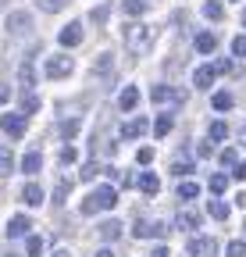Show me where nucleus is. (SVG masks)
I'll use <instances>...</instances> for the list:
<instances>
[{
  "label": "nucleus",
  "instance_id": "nucleus-33",
  "mask_svg": "<svg viewBox=\"0 0 246 257\" xmlns=\"http://www.w3.org/2000/svg\"><path fill=\"white\" fill-rule=\"evenodd\" d=\"M25 250H29V257H40V253H43V239H40V236H29V239H25Z\"/></svg>",
  "mask_w": 246,
  "mask_h": 257
},
{
  "label": "nucleus",
  "instance_id": "nucleus-25",
  "mask_svg": "<svg viewBox=\"0 0 246 257\" xmlns=\"http://www.w3.org/2000/svg\"><path fill=\"white\" fill-rule=\"evenodd\" d=\"M210 104H214V111H228V107L235 104V96L221 89V93H214V100H210Z\"/></svg>",
  "mask_w": 246,
  "mask_h": 257
},
{
  "label": "nucleus",
  "instance_id": "nucleus-38",
  "mask_svg": "<svg viewBox=\"0 0 246 257\" xmlns=\"http://www.w3.org/2000/svg\"><path fill=\"white\" fill-rule=\"evenodd\" d=\"M79 175H82V179H97V175H100V165H97V161H89V165H86Z\"/></svg>",
  "mask_w": 246,
  "mask_h": 257
},
{
  "label": "nucleus",
  "instance_id": "nucleus-9",
  "mask_svg": "<svg viewBox=\"0 0 246 257\" xmlns=\"http://www.w3.org/2000/svg\"><path fill=\"white\" fill-rule=\"evenodd\" d=\"M153 104H182V89H175V86H153Z\"/></svg>",
  "mask_w": 246,
  "mask_h": 257
},
{
  "label": "nucleus",
  "instance_id": "nucleus-48",
  "mask_svg": "<svg viewBox=\"0 0 246 257\" xmlns=\"http://www.w3.org/2000/svg\"><path fill=\"white\" fill-rule=\"evenodd\" d=\"M54 257H72V253H68V250H57V253H54Z\"/></svg>",
  "mask_w": 246,
  "mask_h": 257
},
{
  "label": "nucleus",
  "instance_id": "nucleus-4",
  "mask_svg": "<svg viewBox=\"0 0 246 257\" xmlns=\"http://www.w3.org/2000/svg\"><path fill=\"white\" fill-rule=\"evenodd\" d=\"M136 239H161L168 236V225L164 221H153V218H136Z\"/></svg>",
  "mask_w": 246,
  "mask_h": 257
},
{
  "label": "nucleus",
  "instance_id": "nucleus-21",
  "mask_svg": "<svg viewBox=\"0 0 246 257\" xmlns=\"http://www.w3.org/2000/svg\"><path fill=\"white\" fill-rule=\"evenodd\" d=\"M214 47H218V36H214V32H200L196 36V50L200 54H214Z\"/></svg>",
  "mask_w": 246,
  "mask_h": 257
},
{
  "label": "nucleus",
  "instance_id": "nucleus-13",
  "mask_svg": "<svg viewBox=\"0 0 246 257\" xmlns=\"http://www.w3.org/2000/svg\"><path fill=\"white\" fill-rule=\"evenodd\" d=\"M61 47H75V43H82V25L79 22H72V25H65V29H61Z\"/></svg>",
  "mask_w": 246,
  "mask_h": 257
},
{
  "label": "nucleus",
  "instance_id": "nucleus-26",
  "mask_svg": "<svg viewBox=\"0 0 246 257\" xmlns=\"http://www.w3.org/2000/svg\"><path fill=\"white\" fill-rule=\"evenodd\" d=\"M207 211H210V218H218V221H225V218H228V204H225V200H210V204H207Z\"/></svg>",
  "mask_w": 246,
  "mask_h": 257
},
{
  "label": "nucleus",
  "instance_id": "nucleus-22",
  "mask_svg": "<svg viewBox=\"0 0 246 257\" xmlns=\"http://www.w3.org/2000/svg\"><path fill=\"white\" fill-rule=\"evenodd\" d=\"M93 72H97V75H111V72H114V54H100L97 64H93Z\"/></svg>",
  "mask_w": 246,
  "mask_h": 257
},
{
  "label": "nucleus",
  "instance_id": "nucleus-18",
  "mask_svg": "<svg viewBox=\"0 0 246 257\" xmlns=\"http://www.w3.org/2000/svg\"><path fill=\"white\" fill-rule=\"evenodd\" d=\"M40 165H43L40 150H29V154L22 157V172H25V175H36V172H40Z\"/></svg>",
  "mask_w": 246,
  "mask_h": 257
},
{
  "label": "nucleus",
  "instance_id": "nucleus-20",
  "mask_svg": "<svg viewBox=\"0 0 246 257\" xmlns=\"http://www.w3.org/2000/svg\"><path fill=\"white\" fill-rule=\"evenodd\" d=\"M171 125H175V118H171V114H157V121H153V136L164 140V136L171 133Z\"/></svg>",
  "mask_w": 246,
  "mask_h": 257
},
{
  "label": "nucleus",
  "instance_id": "nucleus-46",
  "mask_svg": "<svg viewBox=\"0 0 246 257\" xmlns=\"http://www.w3.org/2000/svg\"><path fill=\"white\" fill-rule=\"evenodd\" d=\"M8 96H11V89H8L4 82H0V104H8Z\"/></svg>",
  "mask_w": 246,
  "mask_h": 257
},
{
  "label": "nucleus",
  "instance_id": "nucleus-11",
  "mask_svg": "<svg viewBox=\"0 0 246 257\" xmlns=\"http://www.w3.org/2000/svg\"><path fill=\"white\" fill-rule=\"evenodd\" d=\"M29 229H33V221H29L25 214H15V218L8 221V236H11V239H22V236H29Z\"/></svg>",
  "mask_w": 246,
  "mask_h": 257
},
{
  "label": "nucleus",
  "instance_id": "nucleus-30",
  "mask_svg": "<svg viewBox=\"0 0 246 257\" xmlns=\"http://www.w3.org/2000/svg\"><path fill=\"white\" fill-rule=\"evenodd\" d=\"M225 189H228V175H210V193L214 197H221Z\"/></svg>",
  "mask_w": 246,
  "mask_h": 257
},
{
  "label": "nucleus",
  "instance_id": "nucleus-5",
  "mask_svg": "<svg viewBox=\"0 0 246 257\" xmlns=\"http://www.w3.org/2000/svg\"><path fill=\"white\" fill-rule=\"evenodd\" d=\"M218 253V243L210 236H193L189 239V257H214Z\"/></svg>",
  "mask_w": 246,
  "mask_h": 257
},
{
  "label": "nucleus",
  "instance_id": "nucleus-47",
  "mask_svg": "<svg viewBox=\"0 0 246 257\" xmlns=\"http://www.w3.org/2000/svg\"><path fill=\"white\" fill-rule=\"evenodd\" d=\"M239 140H242V147H246V125H242V128H239Z\"/></svg>",
  "mask_w": 246,
  "mask_h": 257
},
{
  "label": "nucleus",
  "instance_id": "nucleus-32",
  "mask_svg": "<svg viewBox=\"0 0 246 257\" xmlns=\"http://www.w3.org/2000/svg\"><path fill=\"white\" fill-rule=\"evenodd\" d=\"M40 107V100H36V93H22V114H33Z\"/></svg>",
  "mask_w": 246,
  "mask_h": 257
},
{
  "label": "nucleus",
  "instance_id": "nucleus-49",
  "mask_svg": "<svg viewBox=\"0 0 246 257\" xmlns=\"http://www.w3.org/2000/svg\"><path fill=\"white\" fill-rule=\"evenodd\" d=\"M97 257H114V253H111V250H100V253H97Z\"/></svg>",
  "mask_w": 246,
  "mask_h": 257
},
{
  "label": "nucleus",
  "instance_id": "nucleus-8",
  "mask_svg": "<svg viewBox=\"0 0 246 257\" xmlns=\"http://www.w3.org/2000/svg\"><path fill=\"white\" fill-rule=\"evenodd\" d=\"M146 128H150V121L139 114V118H129L125 125H121V136H125V140H143V136H146Z\"/></svg>",
  "mask_w": 246,
  "mask_h": 257
},
{
  "label": "nucleus",
  "instance_id": "nucleus-12",
  "mask_svg": "<svg viewBox=\"0 0 246 257\" xmlns=\"http://www.w3.org/2000/svg\"><path fill=\"white\" fill-rule=\"evenodd\" d=\"M214 75H218V72H214V64H200V68L193 72V86H196V89H210Z\"/></svg>",
  "mask_w": 246,
  "mask_h": 257
},
{
  "label": "nucleus",
  "instance_id": "nucleus-29",
  "mask_svg": "<svg viewBox=\"0 0 246 257\" xmlns=\"http://www.w3.org/2000/svg\"><path fill=\"white\" fill-rule=\"evenodd\" d=\"M203 15H207V18H210V22H218V18H221V15H225V8H221V4H218V0H207V4H203Z\"/></svg>",
  "mask_w": 246,
  "mask_h": 257
},
{
  "label": "nucleus",
  "instance_id": "nucleus-14",
  "mask_svg": "<svg viewBox=\"0 0 246 257\" xmlns=\"http://www.w3.org/2000/svg\"><path fill=\"white\" fill-rule=\"evenodd\" d=\"M121 229H125V225H121L118 218H111V221H100V225H97V232H100V239H107V243H114V239L121 236Z\"/></svg>",
  "mask_w": 246,
  "mask_h": 257
},
{
  "label": "nucleus",
  "instance_id": "nucleus-17",
  "mask_svg": "<svg viewBox=\"0 0 246 257\" xmlns=\"http://www.w3.org/2000/svg\"><path fill=\"white\" fill-rule=\"evenodd\" d=\"M175 225L182 232H193V229H200V211H182L178 218H175Z\"/></svg>",
  "mask_w": 246,
  "mask_h": 257
},
{
  "label": "nucleus",
  "instance_id": "nucleus-37",
  "mask_svg": "<svg viewBox=\"0 0 246 257\" xmlns=\"http://www.w3.org/2000/svg\"><path fill=\"white\" fill-rule=\"evenodd\" d=\"M121 8H125L129 15H143V11H146V0H125Z\"/></svg>",
  "mask_w": 246,
  "mask_h": 257
},
{
  "label": "nucleus",
  "instance_id": "nucleus-42",
  "mask_svg": "<svg viewBox=\"0 0 246 257\" xmlns=\"http://www.w3.org/2000/svg\"><path fill=\"white\" fill-rule=\"evenodd\" d=\"M214 72H232V61L221 57V61H214Z\"/></svg>",
  "mask_w": 246,
  "mask_h": 257
},
{
  "label": "nucleus",
  "instance_id": "nucleus-51",
  "mask_svg": "<svg viewBox=\"0 0 246 257\" xmlns=\"http://www.w3.org/2000/svg\"><path fill=\"white\" fill-rule=\"evenodd\" d=\"M8 257H15V253H8Z\"/></svg>",
  "mask_w": 246,
  "mask_h": 257
},
{
  "label": "nucleus",
  "instance_id": "nucleus-31",
  "mask_svg": "<svg viewBox=\"0 0 246 257\" xmlns=\"http://www.w3.org/2000/svg\"><path fill=\"white\" fill-rule=\"evenodd\" d=\"M189 172H193V161H186V157L171 161V175H189Z\"/></svg>",
  "mask_w": 246,
  "mask_h": 257
},
{
  "label": "nucleus",
  "instance_id": "nucleus-40",
  "mask_svg": "<svg viewBox=\"0 0 246 257\" xmlns=\"http://www.w3.org/2000/svg\"><path fill=\"white\" fill-rule=\"evenodd\" d=\"M221 165H225V168H235V165H239V161H235V150H221Z\"/></svg>",
  "mask_w": 246,
  "mask_h": 257
},
{
  "label": "nucleus",
  "instance_id": "nucleus-34",
  "mask_svg": "<svg viewBox=\"0 0 246 257\" xmlns=\"http://www.w3.org/2000/svg\"><path fill=\"white\" fill-rule=\"evenodd\" d=\"M68 189H72V182H68V179H61V182H57V189H54V204H65Z\"/></svg>",
  "mask_w": 246,
  "mask_h": 257
},
{
  "label": "nucleus",
  "instance_id": "nucleus-7",
  "mask_svg": "<svg viewBox=\"0 0 246 257\" xmlns=\"http://www.w3.org/2000/svg\"><path fill=\"white\" fill-rule=\"evenodd\" d=\"M29 29H33V15L29 11H11L8 15V32L11 36H22V32H29Z\"/></svg>",
  "mask_w": 246,
  "mask_h": 257
},
{
  "label": "nucleus",
  "instance_id": "nucleus-23",
  "mask_svg": "<svg viewBox=\"0 0 246 257\" xmlns=\"http://www.w3.org/2000/svg\"><path fill=\"white\" fill-rule=\"evenodd\" d=\"M79 125H82L79 118H61V125H57V133L65 136V140H72V136L79 133Z\"/></svg>",
  "mask_w": 246,
  "mask_h": 257
},
{
  "label": "nucleus",
  "instance_id": "nucleus-35",
  "mask_svg": "<svg viewBox=\"0 0 246 257\" xmlns=\"http://www.w3.org/2000/svg\"><path fill=\"white\" fill-rule=\"evenodd\" d=\"M225 253H228V257H246V243H242V239H232V243L225 246Z\"/></svg>",
  "mask_w": 246,
  "mask_h": 257
},
{
  "label": "nucleus",
  "instance_id": "nucleus-3",
  "mask_svg": "<svg viewBox=\"0 0 246 257\" xmlns=\"http://www.w3.org/2000/svg\"><path fill=\"white\" fill-rule=\"evenodd\" d=\"M75 72V61L68 57V54H54V57H47V79H68Z\"/></svg>",
  "mask_w": 246,
  "mask_h": 257
},
{
  "label": "nucleus",
  "instance_id": "nucleus-19",
  "mask_svg": "<svg viewBox=\"0 0 246 257\" xmlns=\"http://www.w3.org/2000/svg\"><path fill=\"white\" fill-rule=\"evenodd\" d=\"M139 189L146 193V197H153V193L161 189V179L153 175V172H143V175H139Z\"/></svg>",
  "mask_w": 246,
  "mask_h": 257
},
{
  "label": "nucleus",
  "instance_id": "nucleus-39",
  "mask_svg": "<svg viewBox=\"0 0 246 257\" xmlns=\"http://www.w3.org/2000/svg\"><path fill=\"white\" fill-rule=\"evenodd\" d=\"M232 54L235 57H246V36H235L232 40Z\"/></svg>",
  "mask_w": 246,
  "mask_h": 257
},
{
  "label": "nucleus",
  "instance_id": "nucleus-15",
  "mask_svg": "<svg viewBox=\"0 0 246 257\" xmlns=\"http://www.w3.org/2000/svg\"><path fill=\"white\" fill-rule=\"evenodd\" d=\"M136 104H139V86H125V89L118 93V107L121 111H132Z\"/></svg>",
  "mask_w": 246,
  "mask_h": 257
},
{
  "label": "nucleus",
  "instance_id": "nucleus-16",
  "mask_svg": "<svg viewBox=\"0 0 246 257\" xmlns=\"http://www.w3.org/2000/svg\"><path fill=\"white\" fill-rule=\"evenodd\" d=\"M22 200H25L29 207H40V204H43V189H40L36 182H25V186H22Z\"/></svg>",
  "mask_w": 246,
  "mask_h": 257
},
{
  "label": "nucleus",
  "instance_id": "nucleus-27",
  "mask_svg": "<svg viewBox=\"0 0 246 257\" xmlns=\"http://www.w3.org/2000/svg\"><path fill=\"white\" fill-rule=\"evenodd\" d=\"M200 197V186L196 182H182L178 186V200H196Z\"/></svg>",
  "mask_w": 246,
  "mask_h": 257
},
{
  "label": "nucleus",
  "instance_id": "nucleus-1",
  "mask_svg": "<svg viewBox=\"0 0 246 257\" xmlns=\"http://www.w3.org/2000/svg\"><path fill=\"white\" fill-rule=\"evenodd\" d=\"M153 43H157V29H153V25H132V29L125 32V47H129V54H132V57L150 54V50H153Z\"/></svg>",
  "mask_w": 246,
  "mask_h": 257
},
{
  "label": "nucleus",
  "instance_id": "nucleus-44",
  "mask_svg": "<svg viewBox=\"0 0 246 257\" xmlns=\"http://www.w3.org/2000/svg\"><path fill=\"white\" fill-rule=\"evenodd\" d=\"M232 179H246V161H239V165L232 168Z\"/></svg>",
  "mask_w": 246,
  "mask_h": 257
},
{
  "label": "nucleus",
  "instance_id": "nucleus-50",
  "mask_svg": "<svg viewBox=\"0 0 246 257\" xmlns=\"http://www.w3.org/2000/svg\"><path fill=\"white\" fill-rule=\"evenodd\" d=\"M242 25H246V11H242Z\"/></svg>",
  "mask_w": 246,
  "mask_h": 257
},
{
  "label": "nucleus",
  "instance_id": "nucleus-10",
  "mask_svg": "<svg viewBox=\"0 0 246 257\" xmlns=\"http://www.w3.org/2000/svg\"><path fill=\"white\" fill-rule=\"evenodd\" d=\"M18 79H22V93H33V86H36V68H33V57H25V61H22Z\"/></svg>",
  "mask_w": 246,
  "mask_h": 257
},
{
  "label": "nucleus",
  "instance_id": "nucleus-43",
  "mask_svg": "<svg viewBox=\"0 0 246 257\" xmlns=\"http://www.w3.org/2000/svg\"><path fill=\"white\" fill-rule=\"evenodd\" d=\"M79 154H75V147H65V150H61V161H65V165H68V161H75Z\"/></svg>",
  "mask_w": 246,
  "mask_h": 257
},
{
  "label": "nucleus",
  "instance_id": "nucleus-36",
  "mask_svg": "<svg viewBox=\"0 0 246 257\" xmlns=\"http://www.w3.org/2000/svg\"><path fill=\"white\" fill-rule=\"evenodd\" d=\"M36 4H40V11H50V15H54V11H61V8H65L68 0H36Z\"/></svg>",
  "mask_w": 246,
  "mask_h": 257
},
{
  "label": "nucleus",
  "instance_id": "nucleus-41",
  "mask_svg": "<svg viewBox=\"0 0 246 257\" xmlns=\"http://www.w3.org/2000/svg\"><path fill=\"white\" fill-rule=\"evenodd\" d=\"M136 161H139V165H150V161H153V150H150V147H143V150L136 154Z\"/></svg>",
  "mask_w": 246,
  "mask_h": 257
},
{
  "label": "nucleus",
  "instance_id": "nucleus-52",
  "mask_svg": "<svg viewBox=\"0 0 246 257\" xmlns=\"http://www.w3.org/2000/svg\"><path fill=\"white\" fill-rule=\"evenodd\" d=\"M146 4H150V0H146Z\"/></svg>",
  "mask_w": 246,
  "mask_h": 257
},
{
  "label": "nucleus",
  "instance_id": "nucleus-6",
  "mask_svg": "<svg viewBox=\"0 0 246 257\" xmlns=\"http://www.w3.org/2000/svg\"><path fill=\"white\" fill-rule=\"evenodd\" d=\"M25 125H29V114H4L0 118V128H4L8 136H25Z\"/></svg>",
  "mask_w": 246,
  "mask_h": 257
},
{
  "label": "nucleus",
  "instance_id": "nucleus-2",
  "mask_svg": "<svg viewBox=\"0 0 246 257\" xmlns=\"http://www.w3.org/2000/svg\"><path fill=\"white\" fill-rule=\"evenodd\" d=\"M118 204V189L114 186H100L82 200V214H97V211H111Z\"/></svg>",
  "mask_w": 246,
  "mask_h": 257
},
{
  "label": "nucleus",
  "instance_id": "nucleus-45",
  "mask_svg": "<svg viewBox=\"0 0 246 257\" xmlns=\"http://www.w3.org/2000/svg\"><path fill=\"white\" fill-rule=\"evenodd\" d=\"M150 257H171V250H168V246H153Z\"/></svg>",
  "mask_w": 246,
  "mask_h": 257
},
{
  "label": "nucleus",
  "instance_id": "nucleus-24",
  "mask_svg": "<svg viewBox=\"0 0 246 257\" xmlns=\"http://www.w3.org/2000/svg\"><path fill=\"white\" fill-rule=\"evenodd\" d=\"M207 136H210V143H221V140L228 136V125H225V121H210V128H207Z\"/></svg>",
  "mask_w": 246,
  "mask_h": 257
},
{
  "label": "nucleus",
  "instance_id": "nucleus-28",
  "mask_svg": "<svg viewBox=\"0 0 246 257\" xmlns=\"http://www.w3.org/2000/svg\"><path fill=\"white\" fill-rule=\"evenodd\" d=\"M11 168H15L11 150H8V147H0V175H11Z\"/></svg>",
  "mask_w": 246,
  "mask_h": 257
}]
</instances>
